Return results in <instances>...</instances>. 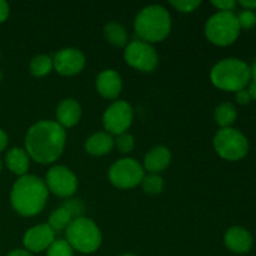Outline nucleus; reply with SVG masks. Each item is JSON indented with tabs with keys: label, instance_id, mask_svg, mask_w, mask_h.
Wrapping results in <instances>:
<instances>
[{
	"label": "nucleus",
	"instance_id": "1",
	"mask_svg": "<svg viewBox=\"0 0 256 256\" xmlns=\"http://www.w3.org/2000/svg\"><path fill=\"white\" fill-rule=\"evenodd\" d=\"M65 142L66 132L62 125L52 120H42L28 130L25 152L39 164H52L62 154Z\"/></svg>",
	"mask_w": 256,
	"mask_h": 256
},
{
	"label": "nucleus",
	"instance_id": "2",
	"mask_svg": "<svg viewBox=\"0 0 256 256\" xmlns=\"http://www.w3.org/2000/svg\"><path fill=\"white\" fill-rule=\"evenodd\" d=\"M48 195L49 190L44 180L35 175H24L15 182L10 194V202L18 214L34 216L44 209Z\"/></svg>",
	"mask_w": 256,
	"mask_h": 256
},
{
	"label": "nucleus",
	"instance_id": "3",
	"mask_svg": "<svg viewBox=\"0 0 256 256\" xmlns=\"http://www.w3.org/2000/svg\"><path fill=\"white\" fill-rule=\"evenodd\" d=\"M134 29L142 42L149 44L162 42L172 30L169 12L162 5L145 6L135 18Z\"/></svg>",
	"mask_w": 256,
	"mask_h": 256
},
{
	"label": "nucleus",
	"instance_id": "4",
	"mask_svg": "<svg viewBox=\"0 0 256 256\" xmlns=\"http://www.w3.org/2000/svg\"><path fill=\"white\" fill-rule=\"evenodd\" d=\"M212 82L224 92H239L250 84V66L238 58L220 60L210 72Z\"/></svg>",
	"mask_w": 256,
	"mask_h": 256
},
{
	"label": "nucleus",
	"instance_id": "5",
	"mask_svg": "<svg viewBox=\"0 0 256 256\" xmlns=\"http://www.w3.org/2000/svg\"><path fill=\"white\" fill-rule=\"evenodd\" d=\"M66 242L74 250L84 254L96 252L102 245V232L92 219L80 216L66 228Z\"/></svg>",
	"mask_w": 256,
	"mask_h": 256
},
{
	"label": "nucleus",
	"instance_id": "6",
	"mask_svg": "<svg viewBox=\"0 0 256 256\" xmlns=\"http://www.w3.org/2000/svg\"><path fill=\"white\" fill-rule=\"evenodd\" d=\"M240 26L232 12H218L209 18L205 25V35L210 42L219 46H228L238 39Z\"/></svg>",
	"mask_w": 256,
	"mask_h": 256
},
{
	"label": "nucleus",
	"instance_id": "7",
	"mask_svg": "<svg viewBox=\"0 0 256 256\" xmlns=\"http://www.w3.org/2000/svg\"><path fill=\"white\" fill-rule=\"evenodd\" d=\"M215 152L225 160L238 162L246 156L249 152V142L240 130L234 128H224L218 130L214 136Z\"/></svg>",
	"mask_w": 256,
	"mask_h": 256
},
{
	"label": "nucleus",
	"instance_id": "8",
	"mask_svg": "<svg viewBox=\"0 0 256 256\" xmlns=\"http://www.w3.org/2000/svg\"><path fill=\"white\" fill-rule=\"evenodd\" d=\"M144 176V168L132 158L118 160L109 169V180L118 189H132L142 184Z\"/></svg>",
	"mask_w": 256,
	"mask_h": 256
},
{
	"label": "nucleus",
	"instance_id": "9",
	"mask_svg": "<svg viewBox=\"0 0 256 256\" xmlns=\"http://www.w3.org/2000/svg\"><path fill=\"white\" fill-rule=\"evenodd\" d=\"M124 59L128 65L145 72L155 70L159 62L156 50L152 46V44L142 42V40H134L126 45Z\"/></svg>",
	"mask_w": 256,
	"mask_h": 256
},
{
	"label": "nucleus",
	"instance_id": "10",
	"mask_svg": "<svg viewBox=\"0 0 256 256\" xmlns=\"http://www.w3.org/2000/svg\"><path fill=\"white\" fill-rule=\"evenodd\" d=\"M45 184H46L49 192L59 198H65V199L72 196L78 189L76 175L64 165L52 166L46 172Z\"/></svg>",
	"mask_w": 256,
	"mask_h": 256
},
{
	"label": "nucleus",
	"instance_id": "11",
	"mask_svg": "<svg viewBox=\"0 0 256 256\" xmlns=\"http://www.w3.org/2000/svg\"><path fill=\"white\" fill-rule=\"evenodd\" d=\"M132 122V108L124 100L112 102L104 112L102 124L110 135H120L126 132Z\"/></svg>",
	"mask_w": 256,
	"mask_h": 256
},
{
	"label": "nucleus",
	"instance_id": "12",
	"mask_svg": "<svg viewBox=\"0 0 256 256\" xmlns=\"http://www.w3.org/2000/svg\"><path fill=\"white\" fill-rule=\"evenodd\" d=\"M52 66L62 76H72L84 69L85 56L76 48H64L52 58Z\"/></svg>",
	"mask_w": 256,
	"mask_h": 256
},
{
	"label": "nucleus",
	"instance_id": "13",
	"mask_svg": "<svg viewBox=\"0 0 256 256\" xmlns=\"http://www.w3.org/2000/svg\"><path fill=\"white\" fill-rule=\"evenodd\" d=\"M24 245L28 252H40L49 249L55 240V232L48 224L35 225L24 235Z\"/></svg>",
	"mask_w": 256,
	"mask_h": 256
},
{
	"label": "nucleus",
	"instance_id": "14",
	"mask_svg": "<svg viewBox=\"0 0 256 256\" xmlns=\"http://www.w3.org/2000/svg\"><path fill=\"white\" fill-rule=\"evenodd\" d=\"M228 249L236 254H246L252 248V235L245 228L232 226L228 229L224 236Z\"/></svg>",
	"mask_w": 256,
	"mask_h": 256
},
{
	"label": "nucleus",
	"instance_id": "15",
	"mask_svg": "<svg viewBox=\"0 0 256 256\" xmlns=\"http://www.w3.org/2000/svg\"><path fill=\"white\" fill-rule=\"evenodd\" d=\"M122 78L115 70H102L96 78V90L105 99L114 100L122 92Z\"/></svg>",
	"mask_w": 256,
	"mask_h": 256
},
{
	"label": "nucleus",
	"instance_id": "16",
	"mask_svg": "<svg viewBox=\"0 0 256 256\" xmlns=\"http://www.w3.org/2000/svg\"><path fill=\"white\" fill-rule=\"evenodd\" d=\"M82 118V106L75 99H64L56 108V122L62 128H72Z\"/></svg>",
	"mask_w": 256,
	"mask_h": 256
},
{
	"label": "nucleus",
	"instance_id": "17",
	"mask_svg": "<svg viewBox=\"0 0 256 256\" xmlns=\"http://www.w3.org/2000/svg\"><path fill=\"white\" fill-rule=\"evenodd\" d=\"M172 162V154L166 146H155L145 155L144 170L150 174H159L164 172Z\"/></svg>",
	"mask_w": 256,
	"mask_h": 256
},
{
	"label": "nucleus",
	"instance_id": "18",
	"mask_svg": "<svg viewBox=\"0 0 256 256\" xmlns=\"http://www.w3.org/2000/svg\"><path fill=\"white\" fill-rule=\"evenodd\" d=\"M115 145V140L112 139L109 132H99L92 134L85 142V150L90 155L94 156H102V155L109 154Z\"/></svg>",
	"mask_w": 256,
	"mask_h": 256
},
{
	"label": "nucleus",
	"instance_id": "19",
	"mask_svg": "<svg viewBox=\"0 0 256 256\" xmlns=\"http://www.w3.org/2000/svg\"><path fill=\"white\" fill-rule=\"evenodd\" d=\"M5 162H6V166L10 172L20 175V176H24L29 169L30 158L28 152L22 148H12V150L8 152Z\"/></svg>",
	"mask_w": 256,
	"mask_h": 256
},
{
	"label": "nucleus",
	"instance_id": "20",
	"mask_svg": "<svg viewBox=\"0 0 256 256\" xmlns=\"http://www.w3.org/2000/svg\"><path fill=\"white\" fill-rule=\"evenodd\" d=\"M236 108L232 102H222L219 106H216V109L214 112L215 122H216V124L222 129H224V128H232V125L236 120Z\"/></svg>",
	"mask_w": 256,
	"mask_h": 256
},
{
	"label": "nucleus",
	"instance_id": "21",
	"mask_svg": "<svg viewBox=\"0 0 256 256\" xmlns=\"http://www.w3.org/2000/svg\"><path fill=\"white\" fill-rule=\"evenodd\" d=\"M104 35L105 39L110 42L112 45L118 48L125 46L128 42V34L125 28L119 22H112L109 24L105 25L104 28Z\"/></svg>",
	"mask_w": 256,
	"mask_h": 256
},
{
	"label": "nucleus",
	"instance_id": "22",
	"mask_svg": "<svg viewBox=\"0 0 256 256\" xmlns=\"http://www.w3.org/2000/svg\"><path fill=\"white\" fill-rule=\"evenodd\" d=\"M72 220H74V218L72 216L69 210L64 206H60L50 214L48 225L54 230V232H56L60 230H66V228L69 226Z\"/></svg>",
	"mask_w": 256,
	"mask_h": 256
},
{
	"label": "nucleus",
	"instance_id": "23",
	"mask_svg": "<svg viewBox=\"0 0 256 256\" xmlns=\"http://www.w3.org/2000/svg\"><path fill=\"white\" fill-rule=\"evenodd\" d=\"M52 59L48 55H36L30 62V72L36 78H42L49 74L52 69Z\"/></svg>",
	"mask_w": 256,
	"mask_h": 256
},
{
	"label": "nucleus",
	"instance_id": "24",
	"mask_svg": "<svg viewBox=\"0 0 256 256\" xmlns=\"http://www.w3.org/2000/svg\"><path fill=\"white\" fill-rule=\"evenodd\" d=\"M142 190H144L146 194L150 195H156L160 194L164 189V180L162 176H159L158 174H150L148 176H144L142 182Z\"/></svg>",
	"mask_w": 256,
	"mask_h": 256
},
{
	"label": "nucleus",
	"instance_id": "25",
	"mask_svg": "<svg viewBox=\"0 0 256 256\" xmlns=\"http://www.w3.org/2000/svg\"><path fill=\"white\" fill-rule=\"evenodd\" d=\"M74 249L70 246L66 240H54L48 249L46 256H72Z\"/></svg>",
	"mask_w": 256,
	"mask_h": 256
},
{
	"label": "nucleus",
	"instance_id": "26",
	"mask_svg": "<svg viewBox=\"0 0 256 256\" xmlns=\"http://www.w3.org/2000/svg\"><path fill=\"white\" fill-rule=\"evenodd\" d=\"M236 18L240 29L249 30L252 29L256 25V12H252V10H242V12L236 15Z\"/></svg>",
	"mask_w": 256,
	"mask_h": 256
},
{
	"label": "nucleus",
	"instance_id": "27",
	"mask_svg": "<svg viewBox=\"0 0 256 256\" xmlns=\"http://www.w3.org/2000/svg\"><path fill=\"white\" fill-rule=\"evenodd\" d=\"M115 144H116L119 152H122V154L132 152V149H134V146H135L134 136L130 134H128V132L120 134V135H118L116 140H115Z\"/></svg>",
	"mask_w": 256,
	"mask_h": 256
},
{
	"label": "nucleus",
	"instance_id": "28",
	"mask_svg": "<svg viewBox=\"0 0 256 256\" xmlns=\"http://www.w3.org/2000/svg\"><path fill=\"white\" fill-rule=\"evenodd\" d=\"M202 2H198V0H172L170 5L175 8L176 10L182 12H194L196 8L200 6Z\"/></svg>",
	"mask_w": 256,
	"mask_h": 256
},
{
	"label": "nucleus",
	"instance_id": "29",
	"mask_svg": "<svg viewBox=\"0 0 256 256\" xmlns=\"http://www.w3.org/2000/svg\"><path fill=\"white\" fill-rule=\"evenodd\" d=\"M62 206L66 208V209L69 210V212L72 214V216L74 218V219L82 216V212H84V205H82V202H79V200L70 199L68 200Z\"/></svg>",
	"mask_w": 256,
	"mask_h": 256
},
{
	"label": "nucleus",
	"instance_id": "30",
	"mask_svg": "<svg viewBox=\"0 0 256 256\" xmlns=\"http://www.w3.org/2000/svg\"><path fill=\"white\" fill-rule=\"evenodd\" d=\"M212 5L220 10V12H232L236 8V2L234 0H214Z\"/></svg>",
	"mask_w": 256,
	"mask_h": 256
},
{
	"label": "nucleus",
	"instance_id": "31",
	"mask_svg": "<svg viewBox=\"0 0 256 256\" xmlns=\"http://www.w3.org/2000/svg\"><path fill=\"white\" fill-rule=\"evenodd\" d=\"M235 100L238 102V104L248 105L250 102H252V98H250L249 92H248L246 89H242V90H239V92H236V94H235Z\"/></svg>",
	"mask_w": 256,
	"mask_h": 256
},
{
	"label": "nucleus",
	"instance_id": "32",
	"mask_svg": "<svg viewBox=\"0 0 256 256\" xmlns=\"http://www.w3.org/2000/svg\"><path fill=\"white\" fill-rule=\"evenodd\" d=\"M9 16V5L4 0H0V24L4 22Z\"/></svg>",
	"mask_w": 256,
	"mask_h": 256
},
{
	"label": "nucleus",
	"instance_id": "33",
	"mask_svg": "<svg viewBox=\"0 0 256 256\" xmlns=\"http://www.w3.org/2000/svg\"><path fill=\"white\" fill-rule=\"evenodd\" d=\"M8 145V135L6 132H4L2 129H0V152L6 148Z\"/></svg>",
	"mask_w": 256,
	"mask_h": 256
},
{
	"label": "nucleus",
	"instance_id": "34",
	"mask_svg": "<svg viewBox=\"0 0 256 256\" xmlns=\"http://www.w3.org/2000/svg\"><path fill=\"white\" fill-rule=\"evenodd\" d=\"M239 4L242 5L244 9L252 10V12L256 9V0H252V2H245V0H242V2H239Z\"/></svg>",
	"mask_w": 256,
	"mask_h": 256
},
{
	"label": "nucleus",
	"instance_id": "35",
	"mask_svg": "<svg viewBox=\"0 0 256 256\" xmlns=\"http://www.w3.org/2000/svg\"><path fill=\"white\" fill-rule=\"evenodd\" d=\"M8 256H32V254L28 250H22V249H16V250H12V252H9Z\"/></svg>",
	"mask_w": 256,
	"mask_h": 256
},
{
	"label": "nucleus",
	"instance_id": "36",
	"mask_svg": "<svg viewBox=\"0 0 256 256\" xmlns=\"http://www.w3.org/2000/svg\"><path fill=\"white\" fill-rule=\"evenodd\" d=\"M248 92H249L250 94V98L252 99H254L256 102V82H252L249 84V89H248Z\"/></svg>",
	"mask_w": 256,
	"mask_h": 256
},
{
	"label": "nucleus",
	"instance_id": "37",
	"mask_svg": "<svg viewBox=\"0 0 256 256\" xmlns=\"http://www.w3.org/2000/svg\"><path fill=\"white\" fill-rule=\"evenodd\" d=\"M250 78H252V82H256V60L250 66Z\"/></svg>",
	"mask_w": 256,
	"mask_h": 256
},
{
	"label": "nucleus",
	"instance_id": "38",
	"mask_svg": "<svg viewBox=\"0 0 256 256\" xmlns=\"http://www.w3.org/2000/svg\"><path fill=\"white\" fill-rule=\"evenodd\" d=\"M120 256H136V255H134V254H122V255H120Z\"/></svg>",
	"mask_w": 256,
	"mask_h": 256
},
{
	"label": "nucleus",
	"instance_id": "39",
	"mask_svg": "<svg viewBox=\"0 0 256 256\" xmlns=\"http://www.w3.org/2000/svg\"><path fill=\"white\" fill-rule=\"evenodd\" d=\"M2 72H0V82H2Z\"/></svg>",
	"mask_w": 256,
	"mask_h": 256
},
{
	"label": "nucleus",
	"instance_id": "40",
	"mask_svg": "<svg viewBox=\"0 0 256 256\" xmlns=\"http://www.w3.org/2000/svg\"><path fill=\"white\" fill-rule=\"evenodd\" d=\"M0 172H2V160H0Z\"/></svg>",
	"mask_w": 256,
	"mask_h": 256
}]
</instances>
